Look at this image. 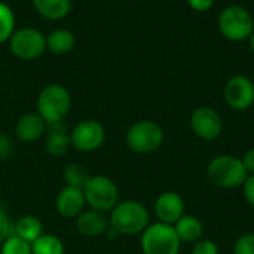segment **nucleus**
<instances>
[{
    "label": "nucleus",
    "mask_w": 254,
    "mask_h": 254,
    "mask_svg": "<svg viewBox=\"0 0 254 254\" xmlns=\"http://www.w3.org/2000/svg\"><path fill=\"white\" fill-rule=\"evenodd\" d=\"M150 225V216L147 208L132 199L121 201L115 205L109 216V226L118 235H138Z\"/></svg>",
    "instance_id": "nucleus-1"
},
{
    "label": "nucleus",
    "mask_w": 254,
    "mask_h": 254,
    "mask_svg": "<svg viewBox=\"0 0 254 254\" xmlns=\"http://www.w3.org/2000/svg\"><path fill=\"white\" fill-rule=\"evenodd\" d=\"M36 109L46 124L63 122L71 109V94L60 83H49L39 92Z\"/></svg>",
    "instance_id": "nucleus-2"
},
{
    "label": "nucleus",
    "mask_w": 254,
    "mask_h": 254,
    "mask_svg": "<svg viewBox=\"0 0 254 254\" xmlns=\"http://www.w3.org/2000/svg\"><path fill=\"white\" fill-rule=\"evenodd\" d=\"M247 171L241 158L234 155H217L207 167L208 180L222 189H237L243 186L247 179Z\"/></svg>",
    "instance_id": "nucleus-3"
},
{
    "label": "nucleus",
    "mask_w": 254,
    "mask_h": 254,
    "mask_svg": "<svg viewBox=\"0 0 254 254\" xmlns=\"http://www.w3.org/2000/svg\"><path fill=\"white\" fill-rule=\"evenodd\" d=\"M140 246L143 254H179L182 241L173 225L156 222L143 231Z\"/></svg>",
    "instance_id": "nucleus-4"
},
{
    "label": "nucleus",
    "mask_w": 254,
    "mask_h": 254,
    "mask_svg": "<svg viewBox=\"0 0 254 254\" xmlns=\"http://www.w3.org/2000/svg\"><path fill=\"white\" fill-rule=\"evenodd\" d=\"M165 134L162 127L158 122L149 119L132 124L125 134L127 146L134 153H140V155L156 152L162 146Z\"/></svg>",
    "instance_id": "nucleus-5"
},
{
    "label": "nucleus",
    "mask_w": 254,
    "mask_h": 254,
    "mask_svg": "<svg viewBox=\"0 0 254 254\" xmlns=\"http://www.w3.org/2000/svg\"><path fill=\"white\" fill-rule=\"evenodd\" d=\"M219 30L231 42L249 40L254 31V18L244 6L229 4L219 15Z\"/></svg>",
    "instance_id": "nucleus-6"
},
{
    "label": "nucleus",
    "mask_w": 254,
    "mask_h": 254,
    "mask_svg": "<svg viewBox=\"0 0 254 254\" xmlns=\"http://www.w3.org/2000/svg\"><path fill=\"white\" fill-rule=\"evenodd\" d=\"M9 51L21 61H34L46 52V34L36 27L16 28L7 40Z\"/></svg>",
    "instance_id": "nucleus-7"
},
{
    "label": "nucleus",
    "mask_w": 254,
    "mask_h": 254,
    "mask_svg": "<svg viewBox=\"0 0 254 254\" xmlns=\"http://www.w3.org/2000/svg\"><path fill=\"white\" fill-rule=\"evenodd\" d=\"M86 204L97 211L110 213L119 202V189L116 183L103 174L91 176L83 188Z\"/></svg>",
    "instance_id": "nucleus-8"
},
{
    "label": "nucleus",
    "mask_w": 254,
    "mask_h": 254,
    "mask_svg": "<svg viewBox=\"0 0 254 254\" xmlns=\"http://www.w3.org/2000/svg\"><path fill=\"white\" fill-rule=\"evenodd\" d=\"M71 147L77 152H94L103 146L106 140L104 127L95 119H85L74 125L70 132Z\"/></svg>",
    "instance_id": "nucleus-9"
},
{
    "label": "nucleus",
    "mask_w": 254,
    "mask_h": 254,
    "mask_svg": "<svg viewBox=\"0 0 254 254\" xmlns=\"http://www.w3.org/2000/svg\"><path fill=\"white\" fill-rule=\"evenodd\" d=\"M190 129L198 138L204 141H213L219 138L223 131V119L216 109L201 106L196 107L190 115Z\"/></svg>",
    "instance_id": "nucleus-10"
},
{
    "label": "nucleus",
    "mask_w": 254,
    "mask_h": 254,
    "mask_svg": "<svg viewBox=\"0 0 254 254\" xmlns=\"http://www.w3.org/2000/svg\"><path fill=\"white\" fill-rule=\"evenodd\" d=\"M223 95L231 109L244 112L254 104V82L244 74H235L226 82Z\"/></svg>",
    "instance_id": "nucleus-11"
},
{
    "label": "nucleus",
    "mask_w": 254,
    "mask_h": 254,
    "mask_svg": "<svg viewBox=\"0 0 254 254\" xmlns=\"http://www.w3.org/2000/svg\"><path fill=\"white\" fill-rule=\"evenodd\" d=\"M155 214L158 222L174 225L185 216V199L177 192H162L155 201Z\"/></svg>",
    "instance_id": "nucleus-12"
},
{
    "label": "nucleus",
    "mask_w": 254,
    "mask_h": 254,
    "mask_svg": "<svg viewBox=\"0 0 254 254\" xmlns=\"http://www.w3.org/2000/svg\"><path fill=\"white\" fill-rule=\"evenodd\" d=\"M86 205V199L83 195V189L64 186L55 199V210L64 219H74L77 217Z\"/></svg>",
    "instance_id": "nucleus-13"
},
{
    "label": "nucleus",
    "mask_w": 254,
    "mask_h": 254,
    "mask_svg": "<svg viewBox=\"0 0 254 254\" xmlns=\"http://www.w3.org/2000/svg\"><path fill=\"white\" fill-rule=\"evenodd\" d=\"M76 228L80 235L94 238L104 235L106 231L110 228L109 226V217L106 213L97 211V210H83L77 217H76Z\"/></svg>",
    "instance_id": "nucleus-14"
},
{
    "label": "nucleus",
    "mask_w": 254,
    "mask_h": 254,
    "mask_svg": "<svg viewBox=\"0 0 254 254\" xmlns=\"http://www.w3.org/2000/svg\"><path fill=\"white\" fill-rule=\"evenodd\" d=\"M46 132L45 149L51 156H63L70 150L71 140L64 122L46 124Z\"/></svg>",
    "instance_id": "nucleus-15"
},
{
    "label": "nucleus",
    "mask_w": 254,
    "mask_h": 254,
    "mask_svg": "<svg viewBox=\"0 0 254 254\" xmlns=\"http://www.w3.org/2000/svg\"><path fill=\"white\" fill-rule=\"evenodd\" d=\"M46 132V122L37 113L22 115L15 125V135L22 143H33Z\"/></svg>",
    "instance_id": "nucleus-16"
},
{
    "label": "nucleus",
    "mask_w": 254,
    "mask_h": 254,
    "mask_svg": "<svg viewBox=\"0 0 254 254\" xmlns=\"http://www.w3.org/2000/svg\"><path fill=\"white\" fill-rule=\"evenodd\" d=\"M31 4L42 18L49 21H61L73 9V0H31Z\"/></svg>",
    "instance_id": "nucleus-17"
},
{
    "label": "nucleus",
    "mask_w": 254,
    "mask_h": 254,
    "mask_svg": "<svg viewBox=\"0 0 254 254\" xmlns=\"http://www.w3.org/2000/svg\"><path fill=\"white\" fill-rule=\"evenodd\" d=\"M76 46V37L71 30L60 27L46 34V51L54 55H65Z\"/></svg>",
    "instance_id": "nucleus-18"
},
{
    "label": "nucleus",
    "mask_w": 254,
    "mask_h": 254,
    "mask_svg": "<svg viewBox=\"0 0 254 254\" xmlns=\"http://www.w3.org/2000/svg\"><path fill=\"white\" fill-rule=\"evenodd\" d=\"M176 234L180 238L182 243H196L202 238L204 234V225L196 216L185 214L182 219H179L174 225Z\"/></svg>",
    "instance_id": "nucleus-19"
},
{
    "label": "nucleus",
    "mask_w": 254,
    "mask_h": 254,
    "mask_svg": "<svg viewBox=\"0 0 254 254\" xmlns=\"http://www.w3.org/2000/svg\"><path fill=\"white\" fill-rule=\"evenodd\" d=\"M13 235H18L31 244L40 235H43V225L36 216H24L16 223H13Z\"/></svg>",
    "instance_id": "nucleus-20"
},
{
    "label": "nucleus",
    "mask_w": 254,
    "mask_h": 254,
    "mask_svg": "<svg viewBox=\"0 0 254 254\" xmlns=\"http://www.w3.org/2000/svg\"><path fill=\"white\" fill-rule=\"evenodd\" d=\"M33 254H64V244L55 235H40L34 243H31Z\"/></svg>",
    "instance_id": "nucleus-21"
},
{
    "label": "nucleus",
    "mask_w": 254,
    "mask_h": 254,
    "mask_svg": "<svg viewBox=\"0 0 254 254\" xmlns=\"http://www.w3.org/2000/svg\"><path fill=\"white\" fill-rule=\"evenodd\" d=\"M16 30V18L13 9L0 0V45L7 43L13 31Z\"/></svg>",
    "instance_id": "nucleus-22"
},
{
    "label": "nucleus",
    "mask_w": 254,
    "mask_h": 254,
    "mask_svg": "<svg viewBox=\"0 0 254 254\" xmlns=\"http://www.w3.org/2000/svg\"><path fill=\"white\" fill-rule=\"evenodd\" d=\"M89 177H91V174H89L88 168H85L80 164H70L64 170V182L67 186L83 189L86 182L89 180Z\"/></svg>",
    "instance_id": "nucleus-23"
},
{
    "label": "nucleus",
    "mask_w": 254,
    "mask_h": 254,
    "mask_svg": "<svg viewBox=\"0 0 254 254\" xmlns=\"http://www.w3.org/2000/svg\"><path fill=\"white\" fill-rule=\"evenodd\" d=\"M0 254H33L31 244L25 240L19 238L18 235H10L0 249Z\"/></svg>",
    "instance_id": "nucleus-24"
},
{
    "label": "nucleus",
    "mask_w": 254,
    "mask_h": 254,
    "mask_svg": "<svg viewBox=\"0 0 254 254\" xmlns=\"http://www.w3.org/2000/svg\"><path fill=\"white\" fill-rule=\"evenodd\" d=\"M234 254H254V232L241 235L234 243Z\"/></svg>",
    "instance_id": "nucleus-25"
},
{
    "label": "nucleus",
    "mask_w": 254,
    "mask_h": 254,
    "mask_svg": "<svg viewBox=\"0 0 254 254\" xmlns=\"http://www.w3.org/2000/svg\"><path fill=\"white\" fill-rule=\"evenodd\" d=\"M13 235V223L7 217L6 211L0 208V246L10 237Z\"/></svg>",
    "instance_id": "nucleus-26"
},
{
    "label": "nucleus",
    "mask_w": 254,
    "mask_h": 254,
    "mask_svg": "<svg viewBox=\"0 0 254 254\" xmlns=\"http://www.w3.org/2000/svg\"><path fill=\"white\" fill-rule=\"evenodd\" d=\"M192 254H219V247L211 240H199L193 244Z\"/></svg>",
    "instance_id": "nucleus-27"
},
{
    "label": "nucleus",
    "mask_w": 254,
    "mask_h": 254,
    "mask_svg": "<svg viewBox=\"0 0 254 254\" xmlns=\"http://www.w3.org/2000/svg\"><path fill=\"white\" fill-rule=\"evenodd\" d=\"M243 192L247 204L254 208V176H247L246 182L243 183Z\"/></svg>",
    "instance_id": "nucleus-28"
},
{
    "label": "nucleus",
    "mask_w": 254,
    "mask_h": 254,
    "mask_svg": "<svg viewBox=\"0 0 254 254\" xmlns=\"http://www.w3.org/2000/svg\"><path fill=\"white\" fill-rule=\"evenodd\" d=\"M13 150L12 138L6 134H0V159H6Z\"/></svg>",
    "instance_id": "nucleus-29"
},
{
    "label": "nucleus",
    "mask_w": 254,
    "mask_h": 254,
    "mask_svg": "<svg viewBox=\"0 0 254 254\" xmlns=\"http://www.w3.org/2000/svg\"><path fill=\"white\" fill-rule=\"evenodd\" d=\"M188 4L196 12H207L213 7L214 0H188Z\"/></svg>",
    "instance_id": "nucleus-30"
},
{
    "label": "nucleus",
    "mask_w": 254,
    "mask_h": 254,
    "mask_svg": "<svg viewBox=\"0 0 254 254\" xmlns=\"http://www.w3.org/2000/svg\"><path fill=\"white\" fill-rule=\"evenodd\" d=\"M241 161L244 164V168H246L247 174L249 176H254V147L249 149L244 153V156L241 158Z\"/></svg>",
    "instance_id": "nucleus-31"
},
{
    "label": "nucleus",
    "mask_w": 254,
    "mask_h": 254,
    "mask_svg": "<svg viewBox=\"0 0 254 254\" xmlns=\"http://www.w3.org/2000/svg\"><path fill=\"white\" fill-rule=\"evenodd\" d=\"M249 46H250V49H252V52L254 54V31L252 33V36L249 37Z\"/></svg>",
    "instance_id": "nucleus-32"
}]
</instances>
